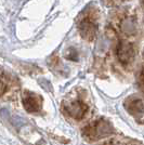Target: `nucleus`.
I'll list each match as a JSON object with an SVG mask.
<instances>
[{
  "mask_svg": "<svg viewBox=\"0 0 144 145\" xmlns=\"http://www.w3.org/2000/svg\"><path fill=\"white\" fill-rule=\"evenodd\" d=\"M23 106L28 113H38L41 110L42 99L36 93L25 91L23 93Z\"/></svg>",
  "mask_w": 144,
  "mask_h": 145,
  "instance_id": "20e7f679",
  "label": "nucleus"
},
{
  "mask_svg": "<svg viewBox=\"0 0 144 145\" xmlns=\"http://www.w3.org/2000/svg\"><path fill=\"white\" fill-rule=\"evenodd\" d=\"M120 29L128 35L134 34L138 29V22L133 16H126L120 22Z\"/></svg>",
  "mask_w": 144,
  "mask_h": 145,
  "instance_id": "0eeeda50",
  "label": "nucleus"
},
{
  "mask_svg": "<svg viewBox=\"0 0 144 145\" xmlns=\"http://www.w3.org/2000/svg\"><path fill=\"white\" fill-rule=\"evenodd\" d=\"M64 107L66 113L76 120L82 119L88 110L87 104L81 100H74L72 102H68L67 104H64Z\"/></svg>",
  "mask_w": 144,
  "mask_h": 145,
  "instance_id": "39448f33",
  "label": "nucleus"
},
{
  "mask_svg": "<svg viewBox=\"0 0 144 145\" xmlns=\"http://www.w3.org/2000/svg\"><path fill=\"white\" fill-rule=\"evenodd\" d=\"M1 81H6V76H5L3 69L0 67V82H1Z\"/></svg>",
  "mask_w": 144,
  "mask_h": 145,
  "instance_id": "1a4fd4ad",
  "label": "nucleus"
},
{
  "mask_svg": "<svg viewBox=\"0 0 144 145\" xmlns=\"http://www.w3.org/2000/svg\"><path fill=\"white\" fill-rule=\"evenodd\" d=\"M125 108L129 112V114L135 117V119L140 118V122L143 119V100L139 97H128L125 102Z\"/></svg>",
  "mask_w": 144,
  "mask_h": 145,
  "instance_id": "423d86ee",
  "label": "nucleus"
},
{
  "mask_svg": "<svg viewBox=\"0 0 144 145\" xmlns=\"http://www.w3.org/2000/svg\"><path fill=\"white\" fill-rule=\"evenodd\" d=\"M109 2V5H118L120 2H124V1H128V0H107Z\"/></svg>",
  "mask_w": 144,
  "mask_h": 145,
  "instance_id": "6e6552de",
  "label": "nucleus"
},
{
  "mask_svg": "<svg viewBox=\"0 0 144 145\" xmlns=\"http://www.w3.org/2000/svg\"><path fill=\"white\" fill-rule=\"evenodd\" d=\"M78 29L81 37L92 41L98 33V11L96 9H90L86 11L82 18H80L78 23Z\"/></svg>",
  "mask_w": 144,
  "mask_h": 145,
  "instance_id": "f257e3e1",
  "label": "nucleus"
},
{
  "mask_svg": "<svg viewBox=\"0 0 144 145\" xmlns=\"http://www.w3.org/2000/svg\"><path fill=\"white\" fill-rule=\"evenodd\" d=\"M84 130V134L88 138L93 140H98L100 139V138H103V137L109 135L111 133L113 132V129H112L111 123L107 122V121L103 120V119L96 120V122L89 125Z\"/></svg>",
  "mask_w": 144,
  "mask_h": 145,
  "instance_id": "f03ea898",
  "label": "nucleus"
},
{
  "mask_svg": "<svg viewBox=\"0 0 144 145\" xmlns=\"http://www.w3.org/2000/svg\"><path fill=\"white\" fill-rule=\"evenodd\" d=\"M116 54H117L118 61L124 66H130L135 57L134 46L126 40H120L118 41L117 48H116Z\"/></svg>",
  "mask_w": 144,
  "mask_h": 145,
  "instance_id": "7ed1b4c3",
  "label": "nucleus"
}]
</instances>
